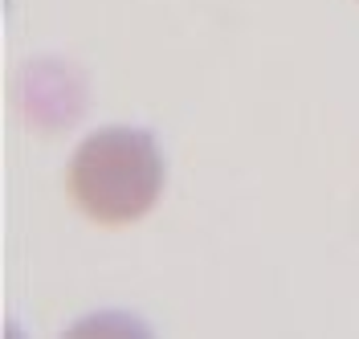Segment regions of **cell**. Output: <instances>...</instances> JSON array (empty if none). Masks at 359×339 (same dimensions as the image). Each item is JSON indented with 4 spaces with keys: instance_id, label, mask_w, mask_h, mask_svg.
I'll use <instances>...</instances> for the list:
<instances>
[{
    "instance_id": "obj_1",
    "label": "cell",
    "mask_w": 359,
    "mask_h": 339,
    "mask_svg": "<svg viewBox=\"0 0 359 339\" xmlns=\"http://www.w3.org/2000/svg\"><path fill=\"white\" fill-rule=\"evenodd\" d=\"M66 188L98 225L139 221L163 192V152L143 127H102L69 156Z\"/></svg>"
}]
</instances>
